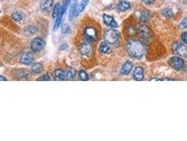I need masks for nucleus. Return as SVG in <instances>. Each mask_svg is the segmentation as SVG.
Listing matches in <instances>:
<instances>
[{
	"label": "nucleus",
	"instance_id": "0eeeda50",
	"mask_svg": "<svg viewBox=\"0 0 187 141\" xmlns=\"http://www.w3.org/2000/svg\"><path fill=\"white\" fill-rule=\"evenodd\" d=\"M80 53L83 56H84V57H88L89 56H91L93 50H92V47L90 42L87 41L86 42L82 43L80 47Z\"/></svg>",
	"mask_w": 187,
	"mask_h": 141
},
{
	"label": "nucleus",
	"instance_id": "20e7f679",
	"mask_svg": "<svg viewBox=\"0 0 187 141\" xmlns=\"http://www.w3.org/2000/svg\"><path fill=\"white\" fill-rule=\"evenodd\" d=\"M45 45V42L42 38H35L30 43V48L33 52H40L42 51Z\"/></svg>",
	"mask_w": 187,
	"mask_h": 141
},
{
	"label": "nucleus",
	"instance_id": "f03ea898",
	"mask_svg": "<svg viewBox=\"0 0 187 141\" xmlns=\"http://www.w3.org/2000/svg\"><path fill=\"white\" fill-rule=\"evenodd\" d=\"M84 36L87 42H96L99 39V35L96 29L92 26H88L84 28Z\"/></svg>",
	"mask_w": 187,
	"mask_h": 141
},
{
	"label": "nucleus",
	"instance_id": "5701e85b",
	"mask_svg": "<svg viewBox=\"0 0 187 141\" xmlns=\"http://www.w3.org/2000/svg\"><path fill=\"white\" fill-rule=\"evenodd\" d=\"M60 7L61 6H60L59 4H56L54 6H53V18H56V17L59 16L60 11Z\"/></svg>",
	"mask_w": 187,
	"mask_h": 141
},
{
	"label": "nucleus",
	"instance_id": "a211bd4d",
	"mask_svg": "<svg viewBox=\"0 0 187 141\" xmlns=\"http://www.w3.org/2000/svg\"><path fill=\"white\" fill-rule=\"evenodd\" d=\"M55 77L57 81H65V71L60 69H56L55 70Z\"/></svg>",
	"mask_w": 187,
	"mask_h": 141
},
{
	"label": "nucleus",
	"instance_id": "6ab92c4d",
	"mask_svg": "<svg viewBox=\"0 0 187 141\" xmlns=\"http://www.w3.org/2000/svg\"><path fill=\"white\" fill-rule=\"evenodd\" d=\"M150 18V11L145 10L144 11H142V14H141V21L142 22H144V23H146V22H147L149 20Z\"/></svg>",
	"mask_w": 187,
	"mask_h": 141
},
{
	"label": "nucleus",
	"instance_id": "b1692460",
	"mask_svg": "<svg viewBox=\"0 0 187 141\" xmlns=\"http://www.w3.org/2000/svg\"><path fill=\"white\" fill-rule=\"evenodd\" d=\"M89 0H81V2H80V4L78 6L79 12H82V11L85 9V7L87 6V4L89 3Z\"/></svg>",
	"mask_w": 187,
	"mask_h": 141
},
{
	"label": "nucleus",
	"instance_id": "39448f33",
	"mask_svg": "<svg viewBox=\"0 0 187 141\" xmlns=\"http://www.w3.org/2000/svg\"><path fill=\"white\" fill-rule=\"evenodd\" d=\"M172 51L174 54L181 57H187V47L183 44L175 42L172 45Z\"/></svg>",
	"mask_w": 187,
	"mask_h": 141
},
{
	"label": "nucleus",
	"instance_id": "4be33fe9",
	"mask_svg": "<svg viewBox=\"0 0 187 141\" xmlns=\"http://www.w3.org/2000/svg\"><path fill=\"white\" fill-rule=\"evenodd\" d=\"M79 77L82 81H89L88 74L84 71V70H80L79 71Z\"/></svg>",
	"mask_w": 187,
	"mask_h": 141
},
{
	"label": "nucleus",
	"instance_id": "423d86ee",
	"mask_svg": "<svg viewBox=\"0 0 187 141\" xmlns=\"http://www.w3.org/2000/svg\"><path fill=\"white\" fill-rule=\"evenodd\" d=\"M169 64L174 69L182 70L184 69V62L181 58L178 57H172L169 60Z\"/></svg>",
	"mask_w": 187,
	"mask_h": 141
},
{
	"label": "nucleus",
	"instance_id": "c85d7f7f",
	"mask_svg": "<svg viewBox=\"0 0 187 141\" xmlns=\"http://www.w3.org/2000/svg\"><path fill=\"white\" fill-rule=\"evenodd\" d=\"M70 30V28L68 25H65L64 27H63V33H68Z\"/></svg>",
	"mask_w": 187,
	"mask_h": 141
},
{
	"label": "nucleus",
	"instance_id": "f257e3e1",
	"mask_svg": "<svg viewBox=\"0 0 187 141\" xmlns=\"http://www.w3.org/2000/svg\"><path fill=\"white\" fill-rule=\"evenodd\" d=\"M127 50L128 54L134 59H139L144 57L146 49L143 44L139 41L131 40L127 42Z\"/></svg>",
	"mask_w": 187,
	"mask_h": 141
},
{
	"label": "nucleus",
	"instance_id": "9b49d317",
	"mask_svg": "<svg viewBox=\"0 0 187 141\" xmlns=\"http://www.w3.org/2000/svg\"><path fill=\"white\" fill-rule=\"evenodd\" d=\"M53 5V0H40L41 9H42L44 11L49 12L52 9Z\"/></svg>",
	"mask_w": 187,
	"mask_h": 141
},
{
	"label": "nucleus",
	"instance_id": "9d476101",
	"mask_svg": "<svg viewBox=\"0 0 187 141\" xmlns=\"http://www.w3.org/2000/svg\"><path fill=\"white\" fill-rule=\"evenodd\" d=\"M133 76L134 78L136 81H141L144 80V69L141 66H137L134 69V70L133 72Z\"/></svg>",
	"mask_w": 187,
	"mask_h": 141
},
{
	"label": "nucleus",
	"instance_id": "1a4fd4ad",
	"mask_svg": "<svg viewBox=\"0 0 187 141\" xmlns=\"http://www.w3.org/2000/svg\"><path fill=\"white\" fill-rule=\"evenodd\" d=\"M78 4H77V0H74L73 2H72V3L71 4V6H70V18L72 19L75 18V17H77L78 16V14L80 13L79 12V9H78Z\"/></svg>",
	"mask_w": 187,
	"mask_h": 141
},
{
	"label": "nucleus",
	"instance_id": "393cba45",
	"mask_svg": "<svg viewBox=\"0 0 187 141\" xmlns=\"http://www.w3.org/2000/svg\"><path fill=\"white\" fill-rule=\"evenodd\" d=\"M52 80L51 79V76L49 74H45L43 75L42 76H41L40 78H39L37 79V81H49Z\"/></svg>",
	"mask_w": 187,
	"mask_h": 141
},
{
	"label": "nucleus",
	"instance_id": "ddd939ff",
	"mask_svg": "<svg viewBox=\"0 0 187 141\" xmlns=\"http://www.w3.org/2000/svg\"><path fill=\"white\" fill-rule=\"evenodd\" d=\"M132 69V63L130 62V61H127L125 64L123 65L122 68H121L120 73L122 75L124 76H127L131 72Z\"/></svg>",
	"mask_w": 187,
	"mask_h": 141
},
{
	"label": "nucleus",
	"instance_id": "cd10ccee",
	"mask_svg": "<svg viewBox=\"0 0 187 141\" xmlns=\"http://www.w3.org/2000/svg\"><path fill=\"white\" fill-rule=\"evenodd\" d=\"M181 40L184 43L187 44V33H183L181 34Z\"/></svg>",
	"mask_w": 187,
	"mask_h": 141
},
{
	"label": "nucleus",
	"instance_id": "f3484780",
	"mask_svg": "<svg viewBox=\"0 0 187 141\" xmlns=\"http://www.w3.org/2000/svg\"><path fill=\"white\" fill-rule=\"evenodd\" d=\"M42 70H43L42 65L41 64H39V63H35V64H33L32 66H31V70H32V72H33L34 74H40V73L42 71Z\"/></svg>",
	"mask_w": 187,
	"mask_h": 141
},
{
	"label": "nucleus",
	"instance_id": "2eb2a0df",
	"mask_svg": "<svg viewBox=\"0 0 187 141\" xmlns=\"http://www.w3.org/2000/svg\"><path fill=\"white\" fill-rule=\"evenodd\" d=\"M130 6H131L130 3L129 2L126 1V0H122V1H120L118 4L119 10L122 11H125L128 10V9L130 8Z\"/></svg>",
	"mask_w": 187,
	"mask_h": 141
},
{
	"label": "nucleus",
	"instance_id": "dca6fc26",
	"mask_svg": "<svg viewBox=\"0 0 187 141\" xmlns=\"http://www.w3.org/2000/svg\"><path fill=\"white\" fill-rule=\"evenodd\" d=\"M75 76V70L72 68H69L65 71V81H70V80L73 79V78Z\"/></svg>",
	"mask_w": 187,
	"mask_h": 141
},
{
	"label": "nucleus",
	"instance_id": "a878e982",
	"mask_svg": "<svg viewBox=\"0 0 187 141\" xmlns=\"http://www.w3.org/2000/svg\"><path fill=\"white\" fill-rule=\"evenodd\" d=\"M179 28L181 29H186L187 28V18H184L183 20L181 21V23L179 25Z\"/></svg>",
	"mask_w": 187,
	"mask_h": 141
},
{
	"label": "nucleus",
	"instance_id": "4468645a",
	"mask_svg": "<svg viewBox=\"0 0 187 141\" xmlns=\"http://www.w3.org/2000/svg\"><path fill=\"white\" fill-rule=\"evenodd\" d=\"M99 51L103 54H109L111 52V47L108 43L106 42H101L99 46Z\"/></svg>",
	"mask_w": 187,
	"mask_h": 141
},
{
	"label": "nucleus",
	"instance_id": "bb28decb",
	"mask_svg": "<svg viewBox=\"0 0 187 141\" xmlns=\"http://www.w3.org/2000/svg\"><path fill=\"white\" fill-rule=\"evenodd\" d=\"M28 33L30 34H35L37 33V29L35 26H31L30 27L28 28Z\"/></svg>",
	"mask_w": 187,
	"mask_h": 141
},
{
	"label": "nucleus",
	"instance_id": "c756f323",
	"mask_svg": "<svg viewBox=\"0 0 187 141\" xmlns=\"http://www.w3.org/2000/svg\"><path fill=\"white\" fill-rule=\"evenodd\" d=\"M142 1L144 2V4H149V5H150V4H152L154 3L155 0H142Z\"/></svg>",
	"mask_w": 187,
	"mask_h": 141
},
{
	"label": "nucleus",
	"instance_id": "7ed1b4c3",
	"mask_svg": "<svg viewBox=\"0 0 187 141\" xmlns=\"http://www.w3.org/2000/svg\"><path fill=\"white\" fill-rule=\"evenodd\" d=\"M104 40L108 44H115L118 42L120 40V34L117 30L114 29H111L106 31L103 36Z\"/></svg>",
	"mask_w": 187,
	"mask_h": 141
},
{
	"label": "nucleus",
	"instance_id": "aec40b11",
	"mask_svg": "<svg viewBox=\"0 0 187 141\" xmlns=\"http://www.w3.org/2000/svg\"><path fill=\"white\" fill-rule=\"evenodd\" d=\"M12 18L17 22H20L23 19V15L21 12H16L12 14Z\"/></svg>",
	"mask_w": 187,
	"mask_h": 141
},
{
	"label": "nucleus",
	"instance_id": "412c9836",
	"mask_svg": "<svg viewBox=\"0 0 187 141\" xmlns=\"http://www.w3.org/2000/svg\"><path fill=\"white\" fill-rule=\"evenodd\" d=\"M162 16L166 17V18H170L173 16V11L170 8H166L162 10Z\"/></svg>",
	"mask_w": 187,
	"mask_h": 141
},
{
	"label": "nucleus",
	"instance_id": "2f4dec72",
	"mask_svg": "<svg viewBox=\"0 0 187 141\" xmlns=\"http://www.w3.org/2000/svg\"><path fill=\"white\" fill-rule=\"evenodd\" d=\"M7 81L6 78H4V76H0V81Z\"/></svg>",
	"mask_w": 187,
	"mask_h": 141
},
{
	"label": "nucleus",
	"instance_id": "f8f14e48",
	"mask_svg": "<svg viewBox=\"0 0 187 141\" xmlns=\"http://www.w3.org/2000/svg\"><path fill=\"white\" fill-rule=\"evenodd\" d=\"M33 56L30 53H24L21 58V62L24 65H30L33 62Z\"/></svg>",
	"mask_w": 187,
	"mask_h": 141
},
{
	"label": "nucleus",
	"instance_id": "473e14b6",
	"mask_svg": "<svg viewBox=\"0 0 187 141\" xmlns=\"http://www.w3.org/2000/svg\"><path fill=\"white\" fill-rule=\"evenodd\" d=\"M0 13H1V11H0Z\"/></svg>",
	"mask_w": 187,
	"mask_h": 141
},
{
	"label": "nucleus",
	"instance_id": "7c9ffc66",
	"mask_svg": "<svg viewBox=\"0 0 187 141\" xmlns=\"http://www.w3.org/2000/svg\"><path fill=\"white\" fill-rule=\"evenodd\" d=\"M67 48H68V45L65 43L63 44V45L60 46V50H67Z\"/></svg>",
	"mask_w": 187,
	"mask_h": 141
},
{
	"label": "nucleus",
	"instance_id": "6e6552de",
	"mask_svg": "<svg viewBox=\"0 0 187 141\" xmlns=\"http://www.w3.org/2000/svg\"><path fill=\"white\" fill-rule=\"evenodd\" d=\"M103 20L104 23L106 24V26H109V27H111L113 28H117L118 27V24L116 23V21H115L112 16L108 15V14H104L103 15Z\"/></svg>",
	"mask_w": 187,
	"mask_h": 141
}]
</instances>
